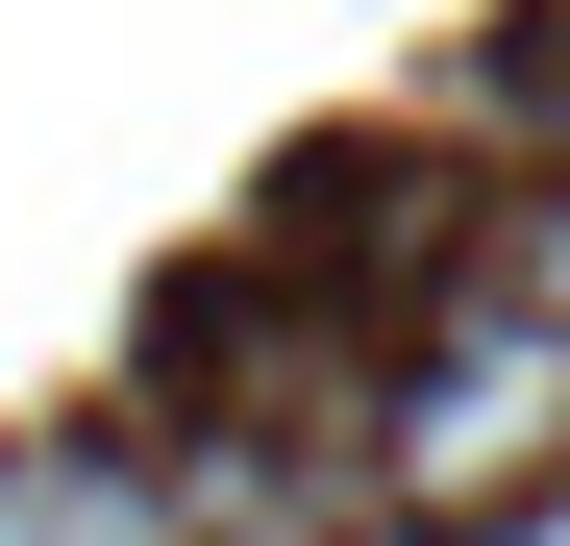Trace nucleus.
Wrapping results in <instances>:
<instances>
[{
    "instance_id": "1",
    "label": "nucleus",
    "mask_w": 570,
    "mask_h": 546,
    "mask_svg": "<svg viewBox=\"0 0 570 546\" xmlns=\"http://www.w3.org/2000/svg\"><path fill=\"white\" fill-rule=\"evenodd\" d=\"M570 472V348L521 299H471L446 348H397V398H372V497L397 521H521Z\"/></svg>"
},
{
    "instance_id": "2",
    "label": "nucleus",
    "mask_w": 570,
    "mask_h": 546,
    "mask_svg": "<svg viewBox=\"0 0 570 546\" xmlns=\"http://www.w3.org/2000/svg\"><path fill=\"white\" fill-rule=\"evenodd\" d=\"M0 546H224V472L100 447V422H0Z\"/></svg>"
},
{
    "instance_id": "3",
    "label": "nucleus",
    "mask_w": 570,
    "mask_h": 546,
    "mask_svg": "<svg viewBox=\"0 0 570 546\" xmlns=\"http://www.w3.org/2000/svg\"><path fill=\"white\" fill-rule=\"evenodd\" d=\"M497 299H521V323H546V348H570V174H546V199H521V224H497Z\"/></svg>"
},
{
    "instance_id": "4",
    "label": "nucleus",
    "mask_w": 570,
    "mask_h": 546,
    "mask_svg": "<svg viewBox=\"0 0 570 546\" xmlns=\"http://www.w3.org/2000/svg\"><path fill=\"white\" fill-rule=\"evenodd\" d=\"M521 100H546V149H570V0H546V50H521Z\"/></svg>"
}]
</instances>
